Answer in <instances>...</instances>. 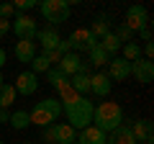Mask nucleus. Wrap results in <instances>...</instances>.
Segmentation results:
<instances>
[{
  "instance_id": "f257e3e1",
  "label": "nucleus",
  "mask_w": 154,
  "mask_h": 144,
  "mask_svg": "<svg viewBox=\"0 0 154 144\" xmlns=\"http://www.w3.org/2000/svg\"><path fill=\"white\" fill-rule=\"evenodd\" d=\"M93 108H95V103L90 98H85V95H75V93H69L67 95V100H64V105H62V111L67 113V121H69V126L75 129H88L90 124H93Z\"/></svg>"
},
{
  "instance_id": "f03ea898",
  "label": "nucleus",
  "mask_w": 154,
  "mask_h": 144,
  "mask_svg": "<svg viewBox=\"0 0 154 144\" xmlns=\"http://www.w3.org/2000/svg\"><path fill=\"white\" fill-rule=\"evenodd\" d=\"M123 124V108L113 100H105V103H98L93 108V126L100 129L103 134H110Z\"/></svg>"
},
{
  "instance_id": "7ed1b4c3",
  "label": "nucleus",
  "mask_w": 154,
  "mask_h": 144,
  "mask_svg": "<svg viewBox=\"0 0 154 144\" xmlns=\"http://www.w3.org/2000/svg\"><path fill=\"white\" fill-rule=\"evenodd\" d=\"M62 113V103L57 98H44L41 103H36V108H33L31 113H28V118H31V124H36V126H51V124L59 118Z\"/></svg>"
},
{
  "instance_id": "20e7f679",
  "label": "nucleus",
  "mask_w": 154,
  "mask_h": 144,
  "mask_svg": "<svg viewBox=\"0 0 154 144\" xmlns=\"http://www.w3.org/2000/svg\"><path fill=\"white\" fill-rule=\"evenodd\" d=\"M38 8H41L44 21L54 23V26H59V23L69 21V3H67V0H44Z\"/></svg>"
},
{
  "instance_id": "39448f33",
  "label": "nucleus",
  "mask_w": 154,
  "mask_h": 144,
  "mask_svg": "<svg viewBox=\"0 0 154 144\" xmlns=\"http://www.w3.org/2000/svg\"><path fill=\"white\" fill-rule=\"evenodd\" d=\"M67 44H69V49L75 52V54H80V52H90L95 44H98V39L90 33V28H75V31L69 33Z\"/></svg>"
},
{
  "instance_id": "423d86ee",
  "label": "nucleus",
  "mask_w": 154,
  "mask_h": 144,
  "mask_svg": "<svg viewBox=\"0 0 154 144\" xmlns=\"http://www.w3.org/2000/svg\"><path fill=\"white\" fill-rule=\"evenodd\" d=\"M11 28L16 31L18 41H33L36 39V21L31 16H23V13H16V21L11 23Z\"/></svg>"
},
{
  "instance_id": "0eeeda50",
  "label": "nucleus",
  "mask_w": 154,
  "mask_h": 144,
  "mask_svg": "<svg viewBox=\"0 0 154 144\" xmlns=\"http://www.w3.org/2000/svg\"><path fill=\"white\" fill-rule=\"evenodd\" d=\"M123 23H126L134 33L141 31L144 26H149V13H146V8H144V5H131V8L126 11V21H123Z\"/></svg>"
},
{
  "instance_id": "6e6552de",
  "label": "nucleus",
  "mask_w": 154,
  "mask_h": 144,
  "mask_svg": "<svg viewBox=\"0 0 154 144\" xmlns=\"http://www.w3.org/2000/svg\"><path fill=\"white\" fill-rule=\"evenodd\" d=\"M110 77V83H123L126 77H131V62H126L123 57H116V59L108 62V72H105Z\"/></svg>"
},
{
  "instance_id": "1a4fd4ad",
  "label": "nucleus",
  "mask_w": 154,
  "mask_h": 144,
  "mask_svg": "<svg viewBox=\"0 0 154 144\" xmlns=\"http://www.w3.org/2000/svg\"><path fill=\"white\" fill-rule=\"evenodd\" d=\"M13 88H16L18 95H33L38 90V75H33L31 70L21 72V75L16 77V85H13Z\"/></svg>"
},
{
  "instance_id": "9d476101",
  "label": "nucleus",
  "mask_w": 154,
  "mask_h": 144,
  "mask_svg": "<svg viewBox=\"0 0 154 144\" xmlns=\"http://www.w3.org/2000/svg\"><path fill=\"white\" fill-rule=\"evenodd\" d=\"M131 75L136 77V83H141V85L152 83V80H154V62H149V59L131 62Z\"/></svg>"
},
{
  "instance_id": "9b49d317",
  "label": "nucleus",
  "mask_w": 154,
  "mask_h": 144,
  "mask_svg": "<svg viewBox=\"0 0 154 144\" xmlns=\"http://www.w3.org/2000/svg\"><path fill=\"white\" fill-rule=\"evenodd\" d=\"M49 139H54V144H75L77 131L69 124H54V129L49 131Z\"/></svg>"
},
{
  "instance_id": "f8f14e48",
  "label": "nucleus",
  "mask_w": 154,
  "mask_h": 144,
  "mask_svg": "<svg viewBox=\"0 0 154 144\" xmlns=\"http://www.w3.org/2000/svg\"><path fill=\"white\" fill-rule=\"evenodd\" d=\"M110 90H113V83H110V77L105 75V72L90 75V93H95V95H100V98H105V95H110Z\"/></svg>"
},
{
  "instance_id": "ddd939ff",
  "label": "nucleus",
  "mask_w": 154,
  "mask_h": 144,
  "mask_svg": "<svg viewBox=\"0 0 154 144\" xmlns=\"http://www.w3.org/2000/svg\"><path fill=\"white\" fill-rule=\"evenodd\" d=\"M59 67L62 72H64L67 77H72V75H77V72H85L82 70V59H80V54H75V52H69V54H64L59 59Z\"/></svg>"
},
{
  "instance_id": "4468645a",
  "label": "nucleus",
  "mask_w": 154,
  "mask_h": 144,
  "mask_svg": "<svg viewBox=\"0 0 154 144\" xmlns=\"http://www.w3.org/2000/svg\"><path fill=\"white\" fill-rule=\"evenodd\" d=\"M69 88H72L75 95H85V98H88V93H90V75H88V72H77V75H72V77H69Z\"/></svg>"
},
{
  "instance_id": "2eb2a0df",
  "label": "nucleus",
  "mask_w": 154,
  "mask_h": 144,
  "mask_svg": "<svg viewBox=\"0 0 154 144\" xmlns=\"http://www.w3.org/2000/svg\"><path fill=\"white\" fill-rule=\"evenodd\" d=\"M105 136H108V134H103L100 129L88 126V129H82V131H80L77 144H105Z\"/></svg>"
},
{
  "instance_id": "dca6fc26",
  "label": "nucleus",
  "mask_w": 154,
  "mask_h": 144,
  "mask_svg": "<svg viewBox=\"0 0 154 144\" xmlns=\"http://www.w3.org/2000/svg\"><path fill=\"white\" fill-rule=\"evenodd\" d=\"M105 144H136V139L128 126H118L116 131H110V136H105Z\"/></svg>"
},
{
  "instance_id": "f3484780",
  "label": "nucleus",
  "mask_w": 154,
  "mask_h": 144,
  "mask_svg": "<svg viewBox=\"0 0 154 144\" xmlns=\"http://www.w3.org/2000/svg\"><path fill=\"white\" fill-rule=\"evenodd\" d=\"M36 57V44L33 41H16V59L18 62H28Z\"/></svg>"
},
{
  "instance_id": "a211bd4d",
  "label": "nucleus",
  "mask_w": 154,
  "mask_h": 144,
  "mask_svg": "<svg viewBox=\"0 0 154 144\" xmlns=\"http://www.w3.org/2000/svg\"><path fill=\"white\" fill-rule=\"evenodd\" d=\"M46 77H49V85H51V88H59V90H67V88H69V77H67L59 67H51V70L46 72Z\"/></svg>"
},
{
  "instance_id": "6ab92c4d",
  "label": "nucleus",
  "mask_w": 154,
  "mask_h": 144,
  "mask_svg": "<svg viewBox=\"0 0 154 144\" xmlns=\"http://www.w3.org/2000/svg\"><path fill=\"white\" fill-rule=\"evenodd\" d=\"M36 39H38V44L44 46V52H51V49H57V44L62 41L57 31H36Z\"/></svg>"
},
{
  "instance_id": "aec40b11",
  "label": "nucleus",
  "mask_w": 154,
  "mask_h": 144,
  "mask_svg": "<svg viewBox=\"0 0 154 144\" xmlns=\"http://www.w3.org/2000/svg\"><path fill=\"white\" fill-rule=\"evenodd\" d=\"M131 134L136 139V144L139 142H152V121H136L134 129H131Z\"/></svg>"
},
{
  "instance_id": "412c9836",
  "label": "nucleus",
  "mask_w": 154,
  "mask_h": 144,
  "mask_svg": "<svg viewBox=\"0 0 154 144\" xmlns=\"http://www.w3.org/2000/svg\"><path fill=\"white\" fill-rule=\"evenodd\" d=\"M8 124H11L16 131H23V129L31 126V118H28V111H16L11 113V118H8Z\"/></svg>"
},
{
  "instance_id": "4be33fe9",
  "label": "nucleus",
  "mask_w": 154,
  "mask_h": 144,
  "mask_svg": "<svg viewBox=\"0 0 154 144\" xmlns=\"http://www.w3.org/2000/svg\"><path fill=\"white\" fill-rule=\"evenodd\" d=\"M88 54H90V62H93L95 67H100V64H108V62H110V54L103 49V46H100V41H98V44H95L93 49L88 52Z\"/></svg>"
},
{
  "instance_id": "5701e85b",
  "label": "nucleus",
  "mask_w": 154,
  "mask_h": 144,
  "mask_svg": "<svg viewBox=\"0 0 154 144\" xmlns=\"http://www.w3.org/2000/svg\"><path fill=\"white\" fill-rule=\"evenodd\" d=\"M13 103H16V88L8 85V83H3L0 85V108H8V105H13Z\"/></svg>"
},
{
  "instance_id": "b1692460",
  "label": "nucleus",
  "mask_w": 154,
  "mask_h": 144,
  "mask_svg": "<svg viewBox=\"0 0 154 144\" xmlns=\"http://www.w3.org/2000/svg\"><path fill=\"white\" fill-rule=\"evenodd\" d=\"M100 46H103V49L108 52V54H116V52L121 49V41L116 39V33L110 31V33H105L103 39H100Z\"/></svg>"
},
{
  "instance_id": "393cba45",
  "label": "nucleus",
  "mask_w": 154,
  "mask_h": 144,
  "mask_svg": "<svg viewBox=\"0 0 154 144\" xmlns=\"http://www.w3.org/2000/svg\"><path fill=\"white\" fill-rule=\"evenodd\" d=\"M123 59H126V62H136V59H141V49H139L136 41H128V44H123Z\"/></svg>"
},
{
  "instance_id": "a878e982",
  "label": "nucleus",
  "mask_w": 154,
  "mask_h": 144,
  "mask_svg": "<svg viewBox=\"0 0 154 144\" xmlns=\"http://www.w3.org/2000/svg\"><path fill=\"white\" fill-rule=\"evenodd\" d=\"M49 70H51V64L46 62L44 54H38V57L31 59V72H33V75H38V72H49Z\"/></svg>"
},
{
  "instance_id": "bb28decb",
  "label": "nucleus",
  "mask_w": 154,
  "mask_h": 144,
  "mask_svg": "<svg viewBox=\"0 0 154 144\" xmlns=\"http://www.w3.org/2000/svg\"><path fill=\"white\" fill-rule=\"evenodd\" d=\"M90 33H93V36H95L98 41L103 39L105 33H110V28H108V23H105V18H98V21L93 23V28H90Z\"/></svg>"
},
{
  "instance_id": "cd10ccee",
  "label": "nucleus",
  "mask_w": 154,
  "mask_h": 144,
  "mask_svg": "<svg viewBox=\"0 0 154 144\" xmlns=\"http://www.w3.org/2000/svg\"><path fill=\"white\" fill-rule=\"evenodd\" d=\"M113 33H116V39L121 41V44H128V41H131V36H134V31L126 26V23H121V26H118V31H113Z\"/></svg>"
},
{
  "instance_id": "c85d7f7f",
  "label": "nucleus",
  "mask_w": 154,
  "mask_h": 144,
  "mask_svg": "<svg viewBox=\"0 0 154 144\" xmlns=\"http://www.w3.org/2000/svg\"><path fill=\"white\" fill-rule=\"evenodd\" d=\"M11 5H13L16 13H23V16H26V11L36 8V0H16V3H11Z\"/></svg>"
},
{
  "instance_id": "c756f323",
  "label": "nucleus",
  "mask_w": 154,
  "mask_h": 144,
  "mask_svg": "<svg viewBox=\"0 0 154 144\" xmlns=\"http://www.w3.org/2000/svg\"><path fill=\"white\" fill-rule=\"evenodd\" d=\"M13 16H16V11H13V5H11V3H0V18L11 21Z\"/></svg>"
},
{
  "instance_id": "7c9ffc66",
  "label": "nucleus",
  "mask_w": 154,
  "mask_h": 144,
  "mask_svg": "<svg viewBox=\"0 0 154 144\" xmlns=\"http://www.w3.org/2000/svg\"><path fill=\"white\" fill-rule=\"evenodd\" d=\"M44 57H46V62L49 64H59V59H62V54L57 49H51V52H44Z\"/></svg>"
},
{
  "instance_id": "2f4dec72",
  "label": "nucleus",
  "mask_w": 154,
  "mask_h": 144,
  "mask_svg": "<svg viewBox=\"0 0 154 144\" xmlns=\"http://www.w3.org/2000/svg\"><path fill=\"white\" fill-rule=\"evenodd\" d=\"M144 54H146L144 59H149V62H152V57H154V44H152V41H146V46H144Z\"/></svg>"
},
{
  "instance_id": "473e14b6",
  "label": "nucleus",
  "mask_w": 154,
  "mask_h": 144,
  "mask_svg": "<svg viewBox=\"0 0 154 144\" xmlns=\"http://www.w3.org/2000/svg\"><path fill=\"white\" fill-rule=\"evenodd\" d=\"M8 31H11V21H5V18H0V36H5Z\"/></svg>"
},
{
  "instance_id": "72a5a7b5",
  "label": "nucleus",
  "mask_w": 154,
  "mask_h": 144,
  "mask_svg": "<svg viewBox=\"0 0 154 144\" xmlns=\"http://www.w3.org/2000/svg\"><path fill=\"white\" fill-rule=\"evenodd\" d=\"M139 36H141L144 41H152V28H149V26H144L141 31H139Z\"/></svg>"
},
{
  "instance_id": "f704fd0d",
  "label": "nucleus",
  "mask_w": 154,
  "mask_h": 144,
  "mask_svg": "<svg viewBox=\"0 0 154 144\" xmlns=\"http://www.w3.org/2000/svg\"><path fill=\"white\" fill-rule=\"evenodd\" d=\"M8 118H11V113H8V108H0V124H8Z\"/></svg>"
},
{
  "instance_id": "c9c22d12",
  "label": "nucleus",
  "mask_w": 154,
  "mask_h": 144,
  "mask_svg": "<svg viewBox=\"0 0 154 144\" xmlns=\"http://www.w3.org/2000/svg\"><path fill=\"white\" fill-rule=\"evenodd\" d=\"M5 57H8L5 49H0V70H3V64H5Z\"/></svg>"
},
{
  "instance_id": "e433bc0d",
  "label": "nucleus",
  "mask_w": 154,
  "mask_h": 144,
  "mask_svg": "<svg viewBox=\"0 0 154 144\" xmlns=\"http://www.w3.org/2000/svg\"><path fill=\"white\" fill-rule=\"evenodd\" d=\"M0 85H3V75H0Z\"/></svg>"
},
{
  "instance_id": "4c0bfd02",
  "label": "nucleus",
  "mask_w": 154,
  "mask_h": 144,
  "mask_svg": "<svg viewBox=\"0 0 154 144\" xmlns=\"http://www.w3.org/2000/svg\"><path fill=\"white\" fill-rule=\"evenodd\" d=\"M23 144H33V142H23Z\"/></svg>"
},
{
  "instance_id": "58836bf2",
  "label": "nucleus",
  "mask_w": 154,
  "mask_h": 144,
  "mask_svg": "<svg viewBox=\"0 0 154 144\" xmlns=\"http://www.w3.org/2000/svg\"><path fill=\"white\" fill-rule=\"evenodd\" d=\"M0 144H5V142H0Z\"/></svg>"
},
{
  "instance_id": "ea45409f",
  "label": "nucleus",
  "mask_w": 154,
  "mask_h": 144,
  "mask_svg": "<svg viewBox=\"0 0 154 144\" xmlns=\"http://www.w3.org/2000/svg\"><path fill=\"white\" fill-rule=\"evenodd\" d=\"M75 144H77V142H75Z\"/></svg>"
}]
</instances>
